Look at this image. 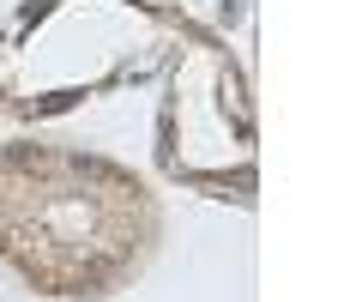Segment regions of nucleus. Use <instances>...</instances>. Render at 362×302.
I'll return each instance as SVG.
<instances>
[]
</instances>
